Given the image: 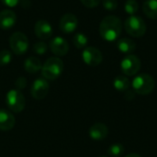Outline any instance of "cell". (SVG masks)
I'll use <instances>...</instances> for the list:
<instances>
[{"label":"cell","instance_id":"obj_1","mask_svg":"<svg viewBox=\"0 0 157 157\" xmlns=\"http://www.w3.org/2000/svg\"><path fill=\"white\" fill-rule=\"evenodd\" d=\"M122 31L121 20L113 15L107 16L103 18L99 26L100 36L108 41L116 40Z\"/></svg>","mask_w":157,"mask_h":157},{"label":"cell","instance_id":"obj_2","mask_svg":"<svg viewBox=\"0 0 157 157\" xmlns=\"http://www.w3.org/2000/svg\"><path fill=\"white\" fill-rule=\"evenodd\" d=\"M63 71V63L59 57L49 58L41 67V75L46 80L57 79Z\"/></svg>","mask_w":157,"mask_h":157},{"label":"cell","instance_id":"obj_3","mask_svg":"<svg viewBox=\"0 0 157 157\" xmlns=\"http://www.w3.org/2000/svg\"><path fill=\"white\" fill-rule=\"evenodd\" d=\"M133 91L139 95L145 96L152 93L155 86V82L153 76L148 74H141L136 75L132 83Z\"/></svg>","mask_w":157,"mask_h":157},{"label":"cell","instance_id":"obj_4","mask_svg":"<svg viewBox=\"0 0 157 157\" xmlns=\"http://www.w3.org/2000/svg\"><path fill=\"white\" fill-rule=\"evenodd\" d=\"M124 28L126 32L134 37L141 38L146 32V24L141 17L138 16H130L124 23Z\"/></svg>","mask_w":157,"mask_h":157},{"label":"cell","instance_id":"obj_5","mask_svg":"<svg viewBox=\"0 0 157 157\" xmlns=\"http://www.w3.org/2000/svg\"><path fill=\"white\" fill-rule=\"evenodd\" d=\"M6 102L8 109L15 113H19L25 109L26 100L22 92L18 89H11L7 92Z\"/></svg>","mask_w":157,"mask_h":157},{"label":"cell","instance_id":"obj_6","mask_svg":"<svg viewBox=\"0 0 157 157\" xmlns=\"http://www.w3.org/2000/svg\"><path fill=\"white\" fill-rule=\"evenodd\" d=\"M9 45L11 50L17 55H22L27 52L29 49V40L28 37L20 32H14L9 39Z\"/></svg>","mask_w":157,"mask_h":157},{"label":"cell","instance_id":"obj_7","mask_svg":"<svg viewBox=\"0 0 157 157\" xmlns=\"http://www.w3.org/2000/svg\"><path fill=\"white\" fill-rule=\"evenodd\" d=\"M141 60L138 56L133 54H128L121 63V69L122 73L127 76L135 75L141 69Z\"/></svg>","mask_w":157,"mask_h":157},{"label":"cell","instance_id":"obj_8","mask_svg":"<svg viewBox=\"0 0 157 157\" xmlns=\"http://www.w3.org/2000/svg\"><path fill=\"white\" fill-rule=\"evenodd\" d=\"M83 61L89 66H98L103 60L102 52L96 47H87L82 52Z\"/></svg>","mask_w":157,"mask_h":157},{"label":"cell","instance_id":"obj_9","mask_svg":"<svg viewBox=\"0 0 157 157\" xmlns=\"http://www.w3.org/2000/svg\"><path fill=\"white\" fill-rule=\"evenodd\" d=\"M50 89L49 83L44 78L36 79L30 88V94L33 98L37 100H41L46 98Z\"/></svg>","mask_w":157,"mask_h":157},{"label":"cell","instance_id":"obj_10","mask_svg":"<svg viewBox=\"0 0 157 157\" xmlns=\"http://www.w3.org/2000/svg\"><path fill=\"white\" fill-rule=\"evenodd\" d=\"M78 26L77 17L72 13L64 14L59 23V28L63 33H71L76 29Z\"/></svg>","mask_w":157,"mask_h":157},{"label":"cell","instance_id":"obj_11","mask_svg":"<svg viewBox=\"0 0 157 157\" xmlns=\"http://www.w3.org/2000/svg\"><path fill=\"white\" fill-rule=\"evenodd\" d=\"M50 49L56 56H63L69 51V44L63 38L55 37L50 42Z\"/></svg>","mask_w":157,"mask_h":157},{"label":"cell","instance_id":"obj_12","mask_svg":"<svg viewBox=\"0 0 157 157\" xmlns=\"http://www.w3.org/2000/svg\"><path fill=\"white\" fill-rule=\"evenodd\" d=\"M34 32L38 38L41 40H47L52 35V27L47 20L40 19L36 22Z\"/></svg>","mask_w":157,"mask_h":157},{"label":"cell","instance_id":"obj_13","mask_svg":"<svg viewBox=\"0 0 157 157\" xmlns=\"http://www.w3.org/2000/svg\"><path fill=\"white\" fill-rule=\"evenodd\" d=\"M17 21V16L10 9H4L0 12V29L6 30L13 28Z\"/></svg>","mask_w":157,"mask_h":157},{"label":"cell","instance_id":"obj_14","mask_svg":"<svg viewBox=\"0 0 157 157\" xmlns=\"http://www.w3.org/2000/svg\"><path fill=\"white\" fill-rule=\"evenodd\" d=\"M89 137L94 141H101L104 140L109 134V128L104 123H96L92 125L88 131Z\"/></svg>","mask_w":157,"mask_h":157},{"label":"cell","instance_id":"obj_15","mask_svg":"<svg viewBox=\"0 0 157 157\" xmlns=\"http://www.w3.org/2000/svg\"><path fill=\"white\" fill-rule=\"evenodd\" d=\"M16 124V119L13 113L6 109H0V131H10Z\"/></svg>","mask_w":157,"mask_h":157},{"label":"cell","instance_id":"obj_16","mask_svg":"<svg viewBox=\"0 0 157 157\" xmlns=\"http://www.w3.org/2000/svg\"><path fill=\"white\" fill-rule=\"evenodd\" d=\"M117 48L122 53L131 54V53H132L135 51V49H136V43L132 39H129V38H121L117 42Z\"/></svg>","mask_w":157,"mask_h":157},{"label":"cell","instance_id":"obj_17","mask_svg":"<svg viewBox=\"0 0 157 157\" xmlns=\"http://www.w3.org/2000/svg\"><path fill=\"white\" fill-rule=\"evenodd\" d=\"M41 67H42V64L40 59L34 56L29 57L28 59H26L24 63V68L29 74H35L39 72L40 70H41Z\"/></svg>","mask_w":157,"mask_h":157},{"label":"cell","instance_id":"obj_18","mask_svg":"<svg viewBox=\"0 0 157 157\" xmlns=\"http://www.w3.org/2000/svg\"><path fill=\"white\" fill-rule=\"evenodd\" d=\"M143 11L149 18L157 19V0H145L143 5Z\"/></svg>","mask_w":157,"mask_h":157},{"label":"cell","instance_id":"obj_19","mask_svg":"<svg viewBox=\"0 0 157 157\" xmlns=\"http://www.w3.org/2000/svg\"><path fill=\"white\" fill-rule=\"evenodd\" d=\"M131 86V82L127 76L118 75L113 80V86L119 92H126L129 90Z\"/></svg>","mask_w":157,"mask_h":157},{"label":"cell","instance_id":"obj_20","mask_svg":"<svg viewBox=\"0 0 157 157\" xmlns=\"http://www.w3.org/2000/svg\"><path fill=\"white\" fill-rule=\"evenodd\" d=\"M88 39L83 33H77L73 38V43L77 49H83L87 45Z\"/></svg>","mask_w":157,"mask_h":157},{"label":"cell","instance_id":"obj_21","mask_svg":"<svg viewBox=\"0 0 157 157\" xmlns=\"http://www.w3.org/2000/svg\"><path fill=\"white\" fill-rule=\"evenodd\" d=\"M124 153V146L121 144H114L108 149V155L111 157L121 156Z\"/></svg>","mask_w":157,"mask_h":157},{"label":"cell","instance_id":"obj_22","mask_svg":"<svg viewBox=\"0 0 157 157\" xmlns=\"http://www.w3.org/2000/svg\"><path fill=\"white\" fill-rule=\"evenodd\" d=\"M125 12L131 16L134 15L139 9V4L136 0H127L124 5Z\"/></svg>","mask_w":157,"mask_h":157},{"label":"cell","instance_id":"obj_23","mask_svg":"<svg viewBox=\"0 0 157 157\" xmlns=\"http://www.w3.org/2000/svg\"><path fill=\"white\" fill-rule=\"evenodd\" d=\"M12 60V54L7 50H2L0 52V66H5L9 64Z\"/></svg>","mask_w":157,"mask_h":157},{"label":"cell","instance_id":"obj_24","mask_svg":"<svg viewBox=\"0 0 157 157\" xmlns=\"http://www.w3.org/2000/svg\"><path fill=\"white\" fill-rule=\"evenodd\" d=\"M47 50H48V46L43 41H38L33 45V51L37 54H40V55L44 54L47 52Z\"/></svg>","mask_w":157,"mask_h":157},{"label":"cell","instance_id":"obj_25","mask_svg":"<svg viewBox=\"0 0 157 157\" xmlns=\"http://www.w3.org/2000/svg\"><path fill=\"white\" fill-rule=\"evenodd\" d=\"M102 4L105 9L109 11H113L118 7V1L117 0H102Z\"/></svg>","mask_w":157,"mask_h":157},{"label":"cell","instance_id":"obj_26","mask_svg":"<svg viewBox=\"0 0 157 157\" xmlns=\"http://www.w3.org/2000/svg\"><path fill=\"white\" fill-rule=\"evenodd\" d=\"M80 1L85 6L89 8H94L99 5L101 0H80Z\"/></svg>","mask_w":157,"mask_h":157},{"label":"cell","instance_id":"obj_27","mask_svg":"<svg viewBox=\"0 0 157 157\" xmlns=\"http://www.w3.org/2000/svg\"><path fill=\"white\" fill-rule=\"evenodd\" d=\"M16 86H17V89L20 90V89H23L26 87L27 86V80L25 77H18L17 80H16V83H15Z\"/></svg>","mask_w":157,"mask_h":157},{"label":"cell","instance_id":"obj_28","mask_svg":"<svg viewBox=\"0 0 157 157\" xmlns=\"http://www.w3.org/2000/svg\"><path fill=\"white\" fill-rule=\"evenodd\" d=\"M1 2H2L5 6H6L14 7V6H16L18 4L19 0H1Z\"/></svg>","mask_w":157,"mask_h":157},{"label":"cell","instance_id":"obj_29","mask_svg":"<svg viewBox=\"0 0 157 157\" xmlns=\"http://www.w3.org/2000/svg\"><path fill=\"white\" fill-rule=\"evenodd\" d=\"M124 157H142L140 155H138V154H130V155H126V156Z\"/></svg>","mask_w":157,"mask_h":157},{"label":"cell","instance_id":"obj_30","mask_svg":"<svg viewBox=\"0 0 157 157\" xmlns=\"http://www.w3.org/2000/svg\"><path fill=\"white\" fill-rule=\"evenodd\" d=\"M99 157H107V156H99Z\"/></svg>","mask_w":157,"mask_h":157}]
</instances>
